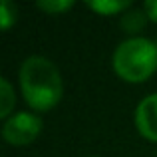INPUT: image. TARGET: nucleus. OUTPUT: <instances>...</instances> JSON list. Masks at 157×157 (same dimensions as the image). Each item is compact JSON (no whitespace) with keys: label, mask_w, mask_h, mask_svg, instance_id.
<instances>
[{"label":"nucleus","mask_w":157,"mask_h":157,"mask_svg":"<svg viewBox=\"0 0 157 157\" xmlns=\"http://www.w3.org/2000/svg\"><path fill=\"white\" fill-rule=\"evenodd\" d=\"M135 127L141 137L157 143V94H149L137 104Z\"/></svg>","instance_id":"obj_4"},{"label":"nucleus","mask_w":157,"mask_h":157,"mask_svg":"<svg viewBox=\"0 0 157 157\" xmlns=\"http://www.w3.org/2000/svg\"><path fill=\"white\" fill-rule=\"evenodd\" d=\"M20 90L34 111H50L64 96L60 70L44 56H28L20 66Z\"/></svg>","instance_id":"obj_1"},{"label":"nucleus","mask_w":157,"mask_h":157,"mask_svg":"<svg viewBox=\"0 0 157 157\" xmlns=\"http://www.w3.org/2000/svg\"><path fill=\"white\" fill-rule=\"evenodd\" d=\"M42 131V119L30 111H18L12 113L2 125V137L10 145L24 147L30 145Z\"/></svg>","instance_id":"obj_3"},{"label":"nucleus","mask_w":157,"mask_h":157,"mask_svg":"<svg viewBox=\"0 0 157 157\" xmlns=\"http://www.w3.org/2000/svg\"><path fill=\"white\" fill-rule=\"evenodd\" d=\"M143 12L147 14V18L151 22H157V0H147L143 4Z\"/></svg>","instance_id":"obj_10"},{"label":"nucleus","mask_w":157,"mask_h":157,"mask_svg":"<svg viewBox=\"0 0 157 157\" xmlns=\"http://www.w3.org/2000/svg\"><path fill=\"white\" fill-rule=\"evenodd\" d=\"M74 6L72 0H40L38 8L46 14H64Z\"/></svg>","instance_id":"obj_9"},{"label":"nucleus","mask_w":157,"mask_h":157,"mask_svg":"<svg viewBox=\"0 0 157 157\" xmlns=\"http://www.w3.org/2000/svg\"><path fill=\"white\" fill-rule=\"evenodd\" d=\"M16 18H18L16 6L10 0H2V4H0V26H2V30H10Z\"/></svg>","instance_id":"obj_8"},{"label":"nucleus","mask_w":157,"mask_h":157,"mask_svg":"<svg viewBox=\"0 0 157 157\" xmlns=\"http://www.w3.org/2000/svg\"><path fill=\"white\" fill-rule=\"evenodd\" d=\"M14 88L8 82V78H0V117L6 121L14 109Z\"/></svg>","instance_id":"obj_6"},{"label":"nucleus","mask_w":157,"mask_h":157,"mask_svg":"<svg viewBox=\"0 0 157 157\" xmlns=\"http://www.w3.org/2000/svg\"><path fill=\"white\" fill-rule=\"evenodd\" d=\"M145 22H147V14L143 10H131L121 16V28L129 34H137L139 30H143Z\"/></svg>","instance_id":"obj_7"},{"label":"nucleus","mask_w":157,"mask_h":157,"mask_svg":"<svg viewBox=\"0 0 157 157\" xmlns=\"http://www.w3.org/2000/svg\"><path fill=\"white\" fill-rule=\"evenodd\" d=\"M131 6V0H90L88 8H92L94 12L101 16H113V14H121L123 10Z\"/></svg>","instance_id":"obj_5"},{"label":"nucleus","mask_w":157,"mask_h":157,"mask_svg":"<svg viewBox=\"0 0 157 157\" xmlns=\"http://www.w3.org/2000/svg\"><path fill=\"white\" fill-rule=\"evenodd\" d=\"M155 44H157V42H155Z\"/></svg>","instance_id":"obj_11"},{"label":"nucleus","mask_w":157,"mask_h":157,"mask_svg":"<svg viewBox=\"0 0 157 157\" xmlns=\"http://www.w3.org/2000/svg\"><path fill=\"white\" fill-rule=\"evenodd\" d=\"M115 74L127 84H141L157 72V44L133 36L115 48L111 58Z\"/></svg>","instance_id":"obj_2"}]
</instances>
